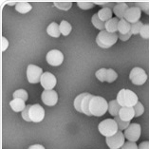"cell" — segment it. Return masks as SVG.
I'll return each instance as SVG.
<instances>
[{
  "label": "cell",
  "mask_w": 149,
  "mask_h": 149,
  "mask_svg": "<svg viewBox=\"0 0 149 149\" xmlns=\"http://www.w3.org/2000/svg\"><path fill=\"white\" fill-rule=\"evenodd\" d=\"M114 120H115V122L117 123L120 131H122V130H125L127 127L130 125V122L123 121V120H121V118H120L119 116H116V117L114 118Z\"/></svg>",
  "instance_id": "obj_29"
},
{
  "label": "cell",
  "mask_w": 149,
  "mask_h": 149,
  "mask_svg": "<svg viewBox=\"0 0 149 149\" xmlns=\"http://www.w3.org/2000/svg\"><path fill=\"white\" fill-rule=\"evenodd\" d=\"M92 2L95 5H101V6H103V5L105 4V3H107L108 1H92Z\"/></svg>",
  "instance_id": "obj_44"
},
{
  "label": "cell",
  "mask_w": 149,
  "mask_h": 149,
  "mask_svg": "<svg viewBox=\"0 0 149 149\" xmlns=\"http://www.w3.org/2000/svg\"><path fill=\"white\" fill-rule=\"evenodd\" d=\"M9 47V41L7 40L4 36L1 37V52H4Z\"/></svg>",
  "instance_id": "obj_39"
},
{
  "label": "cell",
  "mask_w": 149,
  "mask_h": 149,
  "mask_svg": "<svg viewBox=\"0 0 149 149\" xmlns=\"http://www.w3.org/2000/svg\"><path fill=\"white\" fill-rule=\"evenodd\" d=\"M43 70L35 65H29L27 68V78L31 84H37L41 81Z\"/></svg>",
  "instance_id": "obj_6"
},
{
  "label": "cell",
  "mask_w": 149,
  "mask_h": 149,
  "mask_svg": "<svg viewBox=\"0 0 149 149\" xmlns=\"http://www.w3.org/2000/svg\"><path fill=\"white\" fill-rule=\"evenodd\" d=\"M41 86L45 88V90H53L56 86V78L50 72H44L41 77Z\"/></svg>",
  "instance_id": "obj_11"
},
{
  "label": "cell",
  "mask_w": 149,
  "mask_h": 149,
  "mask_svg": "<svg viewBox=\"0 0 149 149\" xmlns=\"http://www.w3.org/2000/svg\"><path fill=\"white\" fill-rule=\"evenodd\" d=\"M122 149H139V146L136 144V143H133V141H127V143L123 144Z\"/></svg>",
  "instance_id": "obj_38"
},
{
  "label": "cell",
  "mask_w": 149,
  "mask_h": 149,
  "mask_svg": "<svg viewBox=\"0 0 149 149\" xmlns=\"http://www.w3.org/2000/svg\"><path fill=\"white\" fill-rule=\"evenodd\" d=\"M119 19L118 18H112L105 22V31L110 32V33H116L118 31V25H119Z\"/></svg>",
  "instance_id": "obj_17"
},
{
  "label": "cell",
  "mask_w": 149,
  "mask_h": 149,
  "mask_svg": "<svg viewBox=\"0 0 149 149\" xmlns=\"http://www.w3.org/2000/svg\"><path fill=\"white\" fill-rule=\"evenodd\" d=\"M129 9L128 4L125 2H118L116 6L114 7L113 9V13H115V15L117 16L120 20L123 19L125 15V13L127 12V10Z\"/></svg>",
  "instance_id": "obj_14"
},
{
  "label": "cell",
  "mask_w": 149,
  "mask_h": 149,
  "mask_svg": "<svg viewBox=\"0 0 149 149\" xmlns=\"http://www.w3.org/2000/svg\"><path fill=\"white\" fill-rule=\"evenodd\" d=\"M54 6L57 7L58 9L63 10H68L72 6L71 1H55L54 2Z\"/></svg>",
  "instance_id": "obj_27"
},
{
  "label": "cell",
  "mask_w": 149,
  "mask_h": 149,
  "mask_svg": "<svg viewBox=\"0 0 149 149\" xmlns=\"http://www.w3.org/2000/svg\"><path fill=\"white\" fill-rule=\"evenodd\" d=\"M30 108L31 105H27L26 108L22 111V118L27 122H31V120L30 118Z\"/></svg>",
  "instance_id": "obj_37"
},
{
  "label": "cell",
  "mask_w": 149,
  "mask_h": 149,
  "mask_svg": "<svg viewBox=\"0 0 149 149\" xmlns=\"http://www.w3.org/2000/svg\"><path fill=\"white\" fill-rule=\"evenodd\" d=\"M10 105L13 108V110L15 112H22L27 107L25 104V101L22 99H13L10 102Z\"/></svg>",
  "instance_id": "obj_16"
},
{
  "label": "cell",
  "mask_w": 149,
  "mask_h": 149,
  "mask_svg": "<svg viewBox=\"0 0 149 149\" xmlns=\"http://www.w3.org/2000/svg\"><path fill=\"white\" fill-rule=\"evenodd\" d=\"M125 137L128 141H136L141 137V125L139 123H130V125L125 130Z\"/></svg>",
  "instance_id": "obj_8"
},
{
  "label": "cell",
  "mask_w": 149,
  "mask_h": 149,
  "mask_svg": "<svg viewBox=\"0 0 149 149\" xmlns=\"http://www.w3.org/2000/svg\"><path fill=\"white\" fill-rule=\"evenodd\" d=\"M86 95H88V93L86 92L82 93V94H80V95H78L77 97H76L75 100H74V107L78 112H80V113H82V109H81L82 101L84 100V98H85Z\"/></svg>",
  "instance_id": "obj_26"
},
{
  "label": "cell",
  "mask_w": 149,
  "mask_h": 149,
  "mask_svg": "<svg viewBox=\"0 0 149 149\" xmlns=\"http://www.w3.org/2000/svg\"><path fill=\"white\" fill-rule=\"evenodd\" d=\"M29 149H45V147L41 144H34L29 147Z\"/></svg>",
  "instance_id": "obj_43"
},
{
  "label": "cell",
  "mask_w": 149,
  "mask_h": 149,
  "mask_svg": "<svg viewBox=\"0 0 149 149\" xmlns=\"http://www.w3.org/2000/svg\"><path fill=\"white\" fill-rule=\"evenodd\" d=\"M129 79L136 86H141L146 82L147 74L141 68H134L129 74Z\"/></svg>",
  "instance_id": "obj_7"
},
{
  "label": "cell",
  "mask_w": 149,
  "mask_h": 149,
  "mask_svg": "<svg viewBox=\"0 0 149 149\" xmlns=\"http://www.w3.org/2000/svg\"><path fill=\"white\" fill-rule=\"evenodd\" d=\"M143 26V24L141 23V21H139V22H137V23L131 24V33L132 34H139Z\"/></svg>",
  "instance_id": "obj_32"
},
{
  "label": "cell",
  "mask_w": 149,
  "mask_h": 149,
  "mask_svg": "<svg viewBox=\"0 0 149 149\" xmlns=\"http://www.w3.org/2000/svg\"><path fill=\"white\" fill-rule=\"evenodd\" d=\"M96 77L101 82H107V68H100L96 71Z\"/></svg>",
  "instance_id": "obj_30"
},
{
  "label": "cell",
  "mask_w": 149,
  "mask_h": 149,
  "mask_svg": "<svg viewBox=\"0 0 149 149\" xmlns=\"http://www.w3.org/2000/svg\"><path fill=\"white\" fill-rule=\"evenodd\" d=\"M15 10L20 13H27L32 10V6L29 2L25 1H18L15 5Z\"/></svg>",
  "instance_id": "obj_23"
},
{
  "label": "cell",
  "mask_w": 149,
  "mask_h": 149,
  "mask_svg": "<svg viewBox=\"0 0 149 149\" xmlns=\"http://www.w3.org/2000/svg\"><path fill=\"white\" fill-rule=\"evenodd\" d=\"M92 97H93V95L88 93V95L84 98V100L82 101V104H81L82 113L86 114V116H92L89 111V103H90V100L92 99Z\"/></svg>",
  "instance_id": "obj_19"
},
{
  "label": "cell",
  "mask_w": 149,
  "mask_h": 149,
  "mask_svg": "<svg viewBox=\"0 0 149 149\" xmlns=\"http://www.w3.org/2000/svg\"><path fill=\"white\" fill-rule=\"evenodd\" d=\"M112 13H113V10L107 8H103L98 12V16H99L100 19L103 21V22H107L108 20L112 19Z\"/></svg>",
  "instance_id": "obj_22"
},
{
  "label": "cell",
  "mask_w": 149,
  "mask_h": 149,
  "mask_svg": "<svg viewBox=\"0 0 149 149\" xmlns=\"http://www.w3.org/2000/svg\"><path fill=\"white\" fill-rule=\"evenodd\" d=\"M117 78H118V74L116 73L115 70H113L112 68H108V70H107V82H108V83H112V82H114Z\"/></svg>",
  "instance_id": "obj_33"
},
{
  "label": "cell",
  "mask_w": 149,
  "mask_h": 149,
  "mask_svg": "<svg viewBox=\"0 0 149 149\" xmlns=\"http://www.w3.org/2000/svg\"><path fill=\"white\" fill-rule=\"evenodd\" d=\"M139 149H149V141H143L140 143Z\"/></svg>",
  "instance_id": "obj_42"
},
{
  "label": "cell",
  "mask_w": 149,
  "mask_h": 149,
  "mask_svg": "<svg viewBox=\"0 0 149 149\" xmlns=\"http://www.w3.org/2000/svg\"><path fill=\"white\" fill-rule=\"evenodd\" d=\"M92 24H93V26L95 27L96 29H98V30H100V31H104L105 30V23L103 22L99 16H98V14H93V16H92Z\"/></svg>",
  "instance_id": "obj_25"
},
{
  "label": "cell",
  "mask_w": 149,
  "mask_h": 149,
  "mask_svg": "<svg viewBox=\"0 0 149 149\" xmlns=\"http://www.w3.org/2000/svg\"><path fill=\"white\" fill-rule=\"evenodd\" d=\"M133 108H134V111H135V117H140V116H141L143 114L144 107H143V105L140 103V102H138V104Z\"/></svg>",
  "instance_id": "obj_35"
},
{
  "label": "cell",
  "mask_w": 149,
  "mask_h": 149,
  "mask_svg": "<svg viewBox=\"0 0 149 149\" xmlns=\"http://www.w3.org/2000/svg\"><path fill=\"white\" fill-rule=\"evenodd\" d=\"M47 32L49 36L52 37H59L61 35V31H60V27L56 22H52L49 25L48 29H47Z\"/></svg>",
  "instance_id": "obj_20"
},
{
  "label": "cell",
  "mask_w": 149,
  "mask_h": 149,
  "mask_svg": "<svg viewBox=\"0 0 149 149\" xmlns=\"http://www.w3.org/2000/svg\"><path fill=\"white\" fill-rule=\"evenodd\" d=\"M131 35H132V33H131V31L129 32V33H127V34H118V36H119V38L122 40V41H127L130 37H131Z\"/></svg>",
  "instance_id": "obj_40"
},
{
  "label": "cell",
  "mask_w": 149,
  "mask_h": 149,
  "mask_svg": "<svg viewBox=\"0 0 149 149\" xmlns=\"http://www.w3.org/2000/svg\"><path fill=\"white\" fill-rule=\"evenodd\" d=\"M140 34L143 38L149 39V24L143 25V28H141V30Z\"/></svg>",
  "instance_id": "obj_36"
},
{
  "label": "cell",
  "mask_w": 149,
  "mask_h": 149,
  "mask_svg": "<svg viewBox=\"0 0 149 149\" xmlns=\"http://www.w3.org/2000/svg\"><path fill=\"white\" fill-rule=\"evenodd\" d=\"M119 117L125 122H130L135 117V111L133 107H122L120 110Z\"/></svg>",
  "instance_id": "obj_15"
},
{
  "label": "cell",
  "mask_w": 149,
  "mask_h": 149,
  "mask_svg": "<svg viewBox=\"0 0 149 149\" xmlns=\"http://www.w3.org/2000/svg\"><path fill=\"white\" fill-rule=\"evenodd\" d=\"M121 149H122V148H121Z\"/></svg>",
  "instance_id": "obj_46"
},
{
  "label": "cell",
  "mask_w": 149,
  "mask_h": 149,
  "mask_svg": "<svg viewBox=\"0 0 149 149\" xmlns=\"http://www.w3.org/2000/svg\"><path fill=\"white\" fill-rule=\"evenodd\" d=\"M59 27H60L61 34H63L64 36H68L71 32V30H72L71 25L66 20L62 21V22L60 23V25H59Z\"/></svg>",
  "instance_id": "obj_24"
},
{
  "label": "cell",
  "mask_w": 149,
  "mask_h": 149,
  "mask_svg": "<svg viewBox=\"0 0 149 149\" xmlns=\"http://www.w3.org/2000/svg\"><path fill=\"white\" fill-rule=\"evenodd\" d=\"M135 6L140 8L141 10H143L144 13L149 10V1H137L135 2Z\"/></svg>",
  "instance_id": "obj_34"
},
{
  "label": "cell",
  "mask_w": 149,
  "mask_h": 149,
  "mask_svg": "<svg viewBox=\"0 0 149 149\" xmlns=\"http://www.w3.org/2000/svg\"><path fill=\"white\" fill-rule=\"evenodd\" d=\"M77 5L79 8H81L82 10H89L94 7V3L92 1H78Z\"/></svg>",
  "instance_id": "obj_31"
},
{
  "label": "cell",
  "mask_w": 149,
  "mask_h": 149,
  "mask_svg": "<svg viewBox=\"0 0 149 149\" xmlns=\"http://www.w3.org/2000/svg\"><path fill=\"white\" fill-rule=\"evenodd\" d=\"M118 31L120 32V34H127L131 31V24L123 18L119 21L118 25Z\"/></svg>",
  "instance_id": "obj_18"
},
{
  "label": "cell",
  "mask_w": 149,
  "mask_h": 149,
  "mask_svg": "<svg viewBox=\"0 0 149 149\" xmlns=\"http://www.w3.org/2000/svg\"><path fill=\"white\" fill-rule=\"evenodd\" d=\"M121 108H122V107L120 105L117 100H112L108 103V112H109L112 116H114V117L119 116Z\"/></svg>",
  "instance_id": "obj_21"
},
{
  "label": "cell",
  "mask_w": 149,
  "mask_h": 149,
  "mask_svg": "<svg viewBox=\"0 0 149 149\" xmlns=\"http://www.w3.org/2000/svg\"><path fill=\"white\" fill-rule=\"evenodd\" d=\"M108 110V103L101 96H93L89 103V111L92 116L101 117Z\"/></svg>",
  "instance_id": "obj_1"
},
{
  "label": "cell",
  "mask_w": 149,
  "mask_h": 149,
  "mask_svg": "<svg viewBox=\"0 0 149 149\" xmlns=\"http://www.w3.org/2000/svg\"><path fill=\"white\" fill-rule=\"evenodd\" d=\"M141 15V10L140 8H138L136 6L129 7V9L127 10V12L125 13V19L130 24H134V23L139 22Z\"/></svg>",
  "instance_id": "obj_12"
},
{
  "label": "cell",
  "mask_w": 149,
  "mask_h": 149,
  "mask_svg": "<svg viewBox=\"0 0 149 149\" xmlns=\"http://www.w3.org/2000/svg\"><path fill=\"white\" fill-rule=\"evenodd\" d=\"M42 101L46 105L53 107L57 104L58 95L55 90H44L42 93Z\"/></svg>",
  "instance_id": "obj_13"
},
{
  "label": "cell",
  "mask_w": 149,
  "mask_h": 149,
  "mask_svg": "<svg viewBox=\"0 0 149 149\" xmlns=\"http://www.w3.org/2000/svg\"><path fill=\"white\" fill-rule=\"evenodd\" d=\"M116 4H117L116 2H107V3H105L104 5H103V7H104V8H107V9H110V10H113L114 7L116 6Z\"/></svg>",
  "instance_id": "obj_41"
},
{
  "label": "cell",
  "mask_w": 149,
  "mask_h": 149,
  "mask_svg": "<svg viewBox=\"0 0 149 149\" xmlns=\"http://www.w3.org/2000/svg\"><path fill=\"white\" fill-rule=\"evenodd\" d=\"M125 134L119 130L118 133L115 134L114 136L107 138L105 139V143H107V144L110 149H121L123 146V144L125 143Z\"/></svg>",
  "instance_id": "obj_5"
},
{
  "label": "cell",
  "mask_w": 149,
  "mask_h": 149,
  "mask_svg": "<svg viewBox=\"0 0 149 149\" xmlns=\"http://www.w3.org/2000/svg\"><path fill=\"white\" fill-rule=\"evenodd\" d=\"M119 36L117 33H110L105 30L101 31L99 34L96 37V43L97 45L103 49H108L111 48L114 44H116Z\"/></svg>",
  "instance_id": "obj_3"
},
{
  "label": "cell",
  "mask_w": 149,
  "mask_h": 149,
  "mask_svg": "<svg viewBox=\"0 0 149 149\" xmlns=\"http://www.w3.org/2000/svg\"><path fill=\"white\" fill-rule=\"evenodd\" d=\"M145 13H146V14H148V15H149V10H147V12Z\"/></svg>",
  "instance_id": "obj_45"
},
{
  "label": "cell",
  "mask_w": 149,
  "mask_h": 149,
  "mask_svg": "<svg viewBox=\"0 0 149 149\" xmlns=\"http://www.w3.org/2000/svg\"><path fill=\"white\" fill-rule=\"evenodd\" d=\"M45 117V110L41 105L36 104L31 105L30 108V118L31 122L33 123H40L44 120Z\"/></svg>",
  "instance_id": "obj_10"
},
{
  "label": "cell",
  "mask_w": 149,
  "mask_h": 149,
  "mask_svg": "<svg viewBox=\"0 0 149 149\" xmlns=\"http://www.w3.org/2000/svg\"><path fill=\"white\" fill-rule=\"evenodd\" d=\"M64 61V55L60 50L58 49H52L47 54V62L53 67H58L63 63Z\"/></svg>",
  "instance_id": "obj_9"
},
{
  "label": "cell",
  "mask_w": 149,
  "mask_h": 149,
  "mask_svg": "<svg viewBox=\"0 0 149 149\" xmlns=\"http://www.w3.org/2000/svg\"><path fill=\"white\" fill-rule=\"evenodd\" d=\"M99 132L105 138H109L114 136L119 131V127L117 123L115 122L114 119H107L101 122L98 125Z\"/></svg>",
  "instance_id": "obj_4"
},
{
  "label": "cell",
  "mask_w": 149,
  "mask_h": 149,
  "mask_svg": "<svg viewBox=\"0 0 149 149\" xmlns=\"http://www.w3.org/2000/svg\"><path fill=\"white\" fill-rule=\"evenodd\" d=\"M117 102L122 107H134L138 104V96L129 89H121L117 95Z\"/></svg>",
  "instance_id": "obj_2"
},
{
  "label": "cell",
  "mask_w": 149,
  "mask_h": 149,
  "mask_svg": "<svg viewBox=\"0 0 149 149\" xmlns=\"http://www.w3.org/2000/svg\"><path fill=\"white\" fill-rule=\"evenodd\" d=\"M13 99H22L26 102L29 98V95H28V92L26 91V90L18 89V90H16V91L13 92Z\"/></svg>",
  "instance_id": "obj_28"
}]
</instances>
